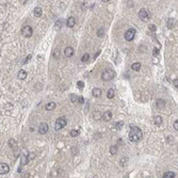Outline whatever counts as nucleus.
Listing matches in <instances>:
<instances>
[{"mask_svg": "<svg viewBox=\"0 0 178 178\" xmlns=\"http://www.w3.org/2000/svg\"><path fill=\"white\" fill-rule=\"evenodd\" d=\"M128 137L131 142H139L140 140L143 138V133H142V130L139 127L134 126V125H131Z\"/></svg>", "mask_w": 178, "mask_h": 178, "instance_id": "nucleus-1", "label": "nucleus"}, {"mask_svg": "<svg viewBox=\"0 0 178 178\" xmlns=\"http://www.w3.org/2000/svg\"><path fill=\"white\" fill-rule=\"evenodd\" d=\"M66 125H67L66 117H64V116H61V117H59L58 120H57L56 125H54V129H56V130H61V129H63L65 126H66Z\"/></svg>", "mask_w": 178, "mask_h": 178, "instance_id": "nucleus-2", "label": "nucleus"}, {"mask_svg": "<svg viewBox=\"0 0 178 178\" xmlns=\"http://www.w3.org/2000/svg\"><path fill=\"white\" fill-rule=\"evenodd\" d=\"M114 76H115V74H114V71L112 69H106L102 73V75H101V79L103 81H110V80H112L114 78Z\"/></svg>", "mask_w": 178, "mask_h": 178, "instance_id": "nucleus-3", "label": "nucleus"}, {"mask_svg": "<svg viewBox=\"0 0 178 178\" xmlns=\"http://www.w3.org/2000/svg\"><path fill=\"white\" fill-rule=\"evenodd\" d=\"M134 35H135V29L130 28L125 32L124 36H125V40H126L127 42H131L133 39H134Z\"/></svg>", "mask_w": 178, "mask_h": 178, "instance_id": "nucleus-4", "label": "nucleus"}, {"mask_svg": "<svg viewBox=\"0 0 178 178\" xmlns=\"http://www.w3.org/2000/svg\"><path fill=\"white\" fill-rule=\"evenodd\" d=\"M22 35H24L25 37H31L33 34V29L31 28L30 26H25L24 28H22Z\"/></svg>", "mask_w": 178, "mask_h": 178, "instance_id": "nucleus-5", "label": "nucleus"}, {"mask_svg": "<svg viewBox=\"0 0 178 178\" xmlns=\"http://www.w3.org/2000/svg\"><path fill=\"white\" fill-rule=\"evenodd\" d=\"M139 17H140V19L144 20V22H147V20L149 19V13H148L145 9H142L141 11L139 12Z\"/></svg>", "mask_w": 178, "mask_h": 178, "instance_id": "nucleus-6", "label": "nucleus"}, {"mask_svg": "<svg viewBox=\"0 0 178 178\" xmlns=\"http://www.w3.org/2000/svg\"><path fill=\"white\" fill-rule=\"evenodd\" d=\"M10 172V166L7 163H0V175H4Z\"/></svg>", "mask_w": 178, "mask_h": 178, "instance_id": "nucleus-7", "label": "nucleus"}, {"mask_svg": "<svg viewBox=\"0 0 178 178\" xmlns=\"http://www.w3.org/2000/svg\"><path fill=\"white\" fill-rule=\"evenodd\" d=\"M48 128H49V127H48L47 123H41L40 127H39V133L40 134H45L48 131Z\"/></svg>", "mask_w": 178, "mask_h": 178, "instance_id": "nucleus-8", "label": "nucleus"}, {"mask_svg": "<svg viewBox=\"0 0 178 178\" xmlns=\"http://www.w3.org/2000/svg\"><path fill=\"white\" fill-rule=\"evenodd\" d=\"M101 117H102V120H105V122H109V120L112 118V112L111 111H106L105 113L101 115Z\"/></svg>", "mask_w": 178, "mask_h": 178, "instance_id": "nucleus-9", "label": "nucleus"}, {"mask_svg": "<svg viewBox=\"0 0 178 178\" xmlns=\"http://www.w3.org/2000/svg\"><path fill=\"white\" fill-rule=\"evenodd\" d=\"M64 54H65V57H67V58L73 57L74 56V48L73 47H66L64 50Z\"/></svg>", "mask_w": 178, "mask_h": 178, "instance_id": "nucleus-10", "label": "nucleus"}, {"mask_svg": "<svg viewBox=\"0 0 178 178\" xmlns=\"http://www.w3.org/2000/svg\"><path fill=\"white\" fill-rule=\"evenodd\" d=\"M165 105H166V101L164 100V99H157L156 101V107L158 108V109H162V108L165 107Z\"/></svg>", "mask_w": 178, "mask_h": 178, "instance_id": "nucleus-11", "label": "nucleus"}, {"mask_svg": "<svg viewBox=\"0 0 178 178\" xmlns=\"http://www.w3.org/2000/svg\"><path fill=\"white\" fill-rule=\"evenodd\" d=\"M76 24V19L74 17H68L66 20V26L68 27V28H73L74 26H75Z\"/></svg>", "mask_w": 178, "mask_h": 178, "instance_id": "nucleus-12", "label": "nucleus"}, {"mask_svg": "<svg viewBox=\"0 0 178 178\" xmlns=\"http://www.w3.org/2000/svg\"><path fill=\"white\" fill-rule=\"evenodd\" d=\"M17 77H18V79H19V80H24V79H26V77H27V71H24V69L19 71H18Z\"/></svg>", "mask_w": 178, "mask_h": 178, "instance_id": "nucleus-13", "label": "nucleus"}, {"mask_svg": "<svg viewBox=\"0 0 178 178\" xmlns=\"http://www.w3.org/2000/svg\"><path fill=\"white\" fill-rule=\"evenodd\" d=\"M57 107V105H56V102H53V101H51V102H49V103H47V105L45 106V109L47 110V111H51V110H53L54 108Z\"/></svg>", "mask_w": 178, "mask_h": 178, "instance_id": "nucleus-14", "label": "nucleus"}, {"mask_svg": "<svg viewBox=\"0 0 178 178\" xmlns=\"http://www.w3.org/2000/svg\"><path fill=\"white\" fill-rule=\"evenodd\" d=\"M162 122H163V120H162V117H161L160 115H157L156 117L154 118V123H155L156 126H160V125L162 124Z\"/></svg>", "mask_w": 178, "mask_h": 178, "instance_id": "nucleus-15", "label": "nucleus"}, {"mask_svg": "<svg viewBox=\"0 0 178 178\" xmlns=\"http://www.w3.org/2000/svg\"><path fill=\"white\" fill-rule=\"evenodd\" d=\"M163 178H175L176 177V174L174 172H165L162 176Z\"/></svg>", "mask_w": 178, "mask_h": 178, "instance_id": "nucleus-16", "label": "nucleus"}, {"mask_svg": "<svg viewBox=\"0 0 178 178\" xmlns=\"http://www.w3.org/2000/svg\"><path fill=\"white\" fill-rule=\"evenodd\" d=\"M92 94H93V96H94V97H100V95H101V90H100V89H97V88L93 89Z\"/></svg>", "mask_w": 178, "mask_h": 178, "instance_id": "nucleus-17", "label": "nucleus"}, {"mask_svg": "<svg viewBox=\"0 0 178 178\" xmlns=\"http://www.w3.org/2000/svg\"><path fill=\"white\" fill-rule=\"evenodd\" d=\"M33 13H34V15L36 16V17H40V16H42V14H43V11H42V9L40 7H36L34 9V11H33Z\"/></svg>", "mask_w": 178, "mask_h": 178, "instance_id": "nucleus-18", "label": "nucleus"}, {"mask_svg": "<svg viewBox=\"0 0 178 178\" xmlns=\"http://www.w3.org/2000/svg\"><path fill=\"white\" fill-rule=\"evenodd\" d=\"M131 68H132L134 71H139L140 69H141V63H140V62H135V63H133L132 66H131Z\"/></svg>", "mask_w": 178, "mask_h": 178, "instance_id": "nucleus-19", "label": "nucleus"}, {"mask_svg": "<svg viewBox=\"0 0 178 178\" xmlns=\"http://www.w3.org/2000/svg\"><path fill=\"white\" fill-rule=\"evenodd\" d=\"M114 95H115V92H114L113 89H109V90H108V92H107L108 99H112L114 97Z\"/></svg>", "mask_w": 178, "mask_h": 178, "instance_id": "nucleus-20", "label": "nucleus"}, {"mask_svg": "<svg viewBox=\"0 0 178 178\" xmlns=\"http://www.w3.org/2000/svg\"><path fill=\"white\" fill-rule=\"evenodd\" d=\"M116 152H117V146H116V145H112L111 147H110V154H111V155H115Z\"/></svg>", "mask_w": 178, "mask_h": 178, "instance_id": "nucleus-21", "label": "nucleus"}, {"mask_svg": "<svg viewBox=\"0 0 178 178\" xmlns=\"http://www.w3.org/2000/svg\"><path fill=\"white\" fill-rule=\"evenodd\" d=\"M61 27H62V20L59 19L58 22H56V25H54V29H56V30H60Z\"/></svg>", "mask_w": 178, "mask_h": 178, "instance_id": "nucleus-22", "label": "nucleus"}, {"mask_svg": "<svg viewBox=\"0 0 178 178\" xmlns=\"http://www.w3.org/2000/svg\"><path fill=\"white\" fill-rule=\"evenodd\" d=\"M28 161H29L28 157H27V156H22V161H20V163H22V165H26L27 163H28Z\"/></svg>", "mask_w": 178, "mask_h": 178, "instance_id": "nucleus-23", "label": "nucleus"}, {"mask_svg": "<svg viewBox=\"0 0 178 178\" xmlns=\"http://www.w3.org/2000/svg\"><path fill=\"white\" fill-rule=\"evenodd\" d=\"M89 60H90V54L84 53L83 56H82V58H81V61H82V62H88Z\"/></svg>", "mask_w": 178, "mask_h": 178, "instance_id": "nucleus-24", "label": "nucleus"}, {"mask_svg": "<svg viewBox=\"0 0 178 178\" xmlns=\"http://www.w3.org/2000/svg\"><path fill=\"white\" fill-rule=\"evenodd\" d=\"M103 35H105V29H99L98 31H97V36H99V37H102Z\"/></svg>", "mask_w": 178, "mask_h": 178, "instance_id": "nucleus-25", "label": "nucleus"}, {"mask_svg": "<svg viewBox=\"0 0 178 178\" xmlns=\"http://www.w3.org/2000/svg\"><path fill=\"white\" fill-rule=\"evenodd\" d=\"M71 102H77L78 101V96L75 94H71Z\"/></svg>", "mask_w": 178, "mask_h": 178, "instance_id": "nucleus-26", "label": "nucleus"}, {"mask_svg": "<svg viewBox=\"0 0 178 178\" xmlns=\"http://www.w3.org/2000/svg\"><path fill=\"white\" fill-rule=\"evenodd\" d=\"M71 137H77V135H79V131L76 130V129H75V130H71Z\"/></svg>", "mask_w": 178, "mask_h": 178, "instance_id": "nucleus-27", "label": "nucleus"}, {"mask_svg": "<svg viewBox=\"0 0 178 178\" xmlns=\"http://www.w3.org/2000/svg\"><path fill=\"white\" fill-rule=\"evenodd\" d=\"M127 161H128V158H127V157L122 158V160H120V165H122V166H124V165L127 163Z\"/></svg>", "mask_w": 178, "mask_h": 178, "instance_id": "nucleus-28", "label": "nucleus"}, {"mask_svg": "<svg viewBox=\"0 0 178 178\" xmlns=\"http://www.w3.org/2000/svg\"><path fill=\"white\" fill-rule=\"evenodd\" d=\"M77 86H78L79 89H83V88H84V83H83L82 81H78V82H77Z\"/></svg>", "mask_w": 178, "mask_h": 178, "instance_id": "nucleus-29", "label": "nucleus"}, {"mask_svg": "<svg viewBox=\"0 0 178 178\" xmlns=\"http://www.w3.org/2000/svg\"><path fill=\"white\" fill-rule=\"evenodd\" d=\"M148 28H149V30L151 31V32H155V31L157 30L156 26H154V25H149V26H148Z\"/></svg>", "mask_w": 178, "mask_h": 178, "instance_id": "nucleus-30", "label": "nucleus"}, {"mask_svg": "<svg viewBox=\"0 0 178 178\" xmlns=\"http://www.w3.org/2000/svg\"><path fill=\"white\" fill-rule=\"evenodd\" d=\"M122 126H123V123H122V122H118V123H116V124H115V127H116L117 129L122 128Z\"/></svg>", "mask_w": 178, "mask_h": 178, "instance_id": "nucleus-31", "label": "nucleus"}, {"mask_svg": "<svg viewBox=\"0 0 178 178\" xmlns=\"http://www.w3.org/2000/svg\"><path fill=\"white\" fill-rule=\"evenodd\" d=\"M173 25H174V20H173V19H169V25H167V27H169V28H172V27H173Z\"/></svg>", "mask_w": 178, "mask_h": 178, "instance_id": "nucleus-32", "label": "nucleus"}, {"mask_svg": "<svg viewBox=\"0 0 178 178\" xmlns=\"http://www.w3.org/2000/svg\"><path fill=\"white\" fill-rule=\"evenodd\" d=\"M30 59H31V54H29V56L27 57V59H26V60L24 61V64H27V63L29 62V60H30Z\"/></svg>", "mask_w": 178, "mask_h": 178, "instance_id": "nucleus-33", "label": "nucleus"}, {"mask_svg": "<svg viewBox=\"0 0 178 178\" xmlns=\"http://www.w3.org/2000/svg\"><path fill=\"white\" fill-rule=\"evenodd\" d=\"M174 128L176 129V131L178 130V120H176V122L174 123Z\"/></svg>", "mask_w": 178, "mask_h": 178, "instance_id": "nucleus-34", "label": "nucleus"}, {"mask_svg": "<svg viewBox=\"0 0 178 178\" xmlns=\"http://www.w3.org/2000/svg\"><path fill=\"white\" fill-rule=\"evenodd\" d=\"M78 101H79L80 103H83L84 102V98H83V97H78Z\"/></svg>", "mask_w": 178, "mask_h": 178, "instance_id": "nucleus-35", "label": "nucleus"}, {"mask_svg": "<svg viewBox=\"0 0 178 178\" xmlns=\"http://www.w3.org/2000/svg\"><path fill=\"white\" fill-rule=\"evenodd\" d=\"M174 85H175V88H176V89L178 88V79H177V78H176V79L174 80Z\"/></svg>", "mask_w": 178, "mask_h": 178, "instance_id": "nucleus-36", "label": "nucleus"}, {"mask_svg": "<svg viewBox=\"0 0 178 178\" xmlns=\"http://www.w3.org/2000/svg\"><path fill=\"white\" fill-rule=\"evenodd\" d=\"M158 53H159V50H158V49H157V48H156V49L154 50V56L156 57V56H157V54H158Z\"/></svg>", "mask_w": 178, "mask_h": 178, "instance_id": "nucleus-37", "label": "nucleus"}, {"mask_svg": "<svg viewBox=\"0 0 178 178\" xmlns=\"http://www.w3.org/2000/svg\"><path fill=\"white\" fill-rule=\"evenodd\" d=\"M103 2H108V1H110V0H102Z\"/></svg>", "mask_w": 178, "mask_h": 178, "instance_id": "nucleus-38", "label": "nucleus"}]
</instances>
